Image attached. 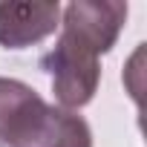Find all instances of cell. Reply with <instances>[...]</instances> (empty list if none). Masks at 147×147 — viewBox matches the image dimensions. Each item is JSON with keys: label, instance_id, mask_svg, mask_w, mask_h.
<instances>
[{"label": "cell", "instance_id": "1", "mask_svg": "<svg viewBox=\"0 0 147 147\" xmlns=\"http://www.w3.org/2000/svg\"><path fill=\"white\" fill-rule=\"evenodd\" d=\"M124 20L127 3L118 0H75L63 9L61 38L55 49L40 58V66L49 72L55 98L63 110L92 101L101 81L98 58L115 46Z\"/></svg>", "mask_w": 147, "mask_h": 147}, {"label": "cell", "instance_id": "3", "mask_svg": "<svg viewBox=\"0 0 147 147\" xmlns=\"http://www.w3.org/2000/svg\"><path fill=\"white\" fill-rule=\"evenodd\" d=\"M61 20V3H0V46L26 49L55 32Z\"/></svg>", "mask_w": 147, "mask_h": 147}, {"label": "cell", "instance_id": "4", "mask_svg": "<svg viewBox=\"0 0 147 147\" xmlns=\"http://www.w3.org/2000/svg\"><path fill=\"white\" fill-rule=\"evenodd\" d=\"M38 92L26 87L23 81L15 78H0V136L6 133V127L20 115V110L35 98Z\"/></svg>", "mask_w": 147, "mask_h": 147}, {"label": "cell", "instance_id": "2", "mask_svg": "<svg viewBox=\"0 0 147 147\" xmlns=\"http://www.w3.org/2000/svg\"><path fill=\"white\" fill-rule=\"evenodd\" d=\"M0 147H92L90 124L35 95L0 136Z\"/></svg>", "mask_w": 147, "mask_h": 147}]
</instances>
